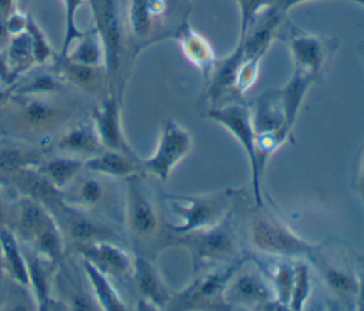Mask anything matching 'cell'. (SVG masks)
I'll return each instance as SVG.
<instances>
[{
	"instance_id": "4dcf8cb0",
	"label": "cell",
	"mask_w": 364,
	"mask_h": 311,
	"mask_svg": "<svg viewBox=\"0 0 364 311\" xmlns=\"http://www.w3.org/2000/svg\"><path fill=\"white\" fill-rule=\"evenodd\" d=\"M28 270V285H31L38 310H47L50 305V278L48 270L44 266L43 257L36 254L34 257L26 258Z\"/></svg>"
},
{
	"instance_id": "e575fe53",
	"label": "cell",
	"mask_w": 364,
	"mask_h": 311,
	"mask_svg": "<svg viewBox=\"0 0 364 311\" xmlns=\"http://www.w3.org/2000/svg\"><path fill=\"white\" fill-rule=\"evenodd\" d=\"M64 6V36H63V47L60 57H65L71 48V44L80 40L84 33L80 31L75 26V14L82 0H63Z\"/></svg>"
},
{
	"instance_id": "9a60e30c",
	"label": "cell",
	"mask_w": 364,
	"mask_h": 311,
	"mask_svg": "<svg viewBox=\"0 0 364 311\" xmlns=\"http://www.w3.org/2000/svg\"><path fill=\"white\" fill-rule=\"evenodd\" d=\"M11 99L17 105V116L30 129L51 126L65 118L63 108L57 107L43 95H16Z\"/></svg>"
},
{
	"instance_id": "1f68e13d",
	"label": "cell",
	"mask_w": 364,
	"mask_h": 311,
	"mask_svg": "<svg viewBox=\"0 0 364 311\" xmlns=\"http://www.w3.org/2000/svg\"><path fill=\"white\" fill-rule=\"evenodd\" d=\"M294 274H293V285L289 308L290 310H303L311 295L313 283L310 275L309 264L304 261H293Z\"/></svg>"
},
{
	"instance_id": "681fc988",
	"label": "cell",
	"mask_w": 364,
	"mask_h": 311,
	"mask_svg": "<svg viewBox=\"0 0 364 311\" xmlns=\"http://www.w3.org/2000/svg\"><path fill=\"white\" fill-rule=\"evenodd\" d=\"M0 84H1V82H0ZM1 85H3V84H1Z\"/></svg>"
},
{
	"instance_id": "60d3db41",
	"label": "cell",
	"mask_w": 364,
	"mask_h": 311,
	"mask_svg": "<svg viewBox=\"0 0 364 311\" xmlns=\"http://www.w3.org/2000/svg\"><path fill=\"white\" fill-rule=\"evenodd\" d=\"M0 82L3 85H11L16 82V78L13 77V74L10 71L4 51H0Z\"/></svg>"
},
{
	"instance_id": "4fadbf2b",
	"label": "cell",
	"mask_w": 364,
	"mask_h": 311,
	"mask_svg": "<svg viewBox=\"0 0 364 311\" xmlns=\"http://www.w3.org/2000/svg\"><path fill=\"white\" fill-rule=\"evenodd\" d=\"M132 274L141 301L144 302L142 307L155 310L168 308L173 291L165 284L159 270L151 258L138 253L134 258Z\"/></svg>"
},
{
	"instance_id": "74e56055",
	"label": "cell",
	"mask_w": 364,
	"mask_h": 311,
	"mask_svg": "<svg viewBox=\"0 0 364 311\" xmlns=\"http://www.w3.org/2000/svg\"><path fill=\"white\" fill-rule=\"evenodd\" d=\"M276 0H236L239 7V38L243 37L253 20Z\"/></svg>"
},
{
	"instance_id": "8d00e7d4",
	"label": "cell",
	"mask_w": 364,
	"mask_h": 311,
	"mask_svg": "<svg viewBox=\"0 0 364 311\" xmlns=\"http://www.w3.org/2000/svg\"><path fill=\"white\" fill-rule=\"evenodd\" d=\"M104 197H105L104 183L95 178H87L80 183L75 192L74 203L82 207H94L100 204L104 200Z\"/></svg>"
},
{
	"instance_id": "9c48e42d",
	"label": "cell",
	"mask_w": 364,
	"mask_h": 311,
	"mask_svg": "<svg viewBox=\"0 0 364 311\" xmlns=\"http://www.w3.org/2000/svg\"><path fill=\"white\" fill-rule=\"evenodd\" d=\"M193 145L191 132L179 122L168 118L162 122L155 151L151 156L141 159L142 172L166 182L182 159L188 156Z\"/></svg>"
},
{
	"instance_id": "ab89813d",
	"label": "cell",
	"mask_w": 364,
	"mask_h": 311,
	"mask_svg": "<svg viewBox=\"0 0 364 311\" xmlns=\"http://www.w3.org/2000/svg\"><path fill=\"white\" fill-rule=\"evenodd\" d=\"M26 23H27V14H21V13H11L7 20H6V28H7V33L10 36H14V34H18L21 31L26 30Z\"/></svg>"
},
{
	"instance_id": "3957f363",
	"label": "cell",
	"mask_w": 364,
	"mask_h": 311,
	"mask_svg": "<svg viewBox=\"0 0 364 311\" xmlns=\"http://www.w3.org/2000/svg\"><path fill=\"white\" fill-rule=\"evenodd\" d=\"M236 197L237 190L233 189L191 196L165 195L171 210L181 219V223H168L166 227L171 234H182L216 226L236 209Z\"/></svg>"
},
{
	"instance_id": "52a82bcc",
	"label": "cell",
	"mask_w": 364,
	"mask_h": 311,
	"mask_svg": "<svg viewBox=\"0 0 364 311\" xmlns=\"http://www.w3.org/2000/svg\"><path fill=\"white\" fill-rule=\"evenodd\" d=\"M245 257V253L228 263L215 268L195 274V278L179 291H173L168 310H208L226 308L222 294L230 275Z\"/></svg>"
},
{
	"instance_id": "ffe728a7",
	"label": "cell",
	"mask_w": 364,
	"mask_h": 311,
	"mask_svg": "<svg viewBox=\"0 0 364 311\" xmlns=\"http://www.w3.org/2000/svg\"><path fill=\"white\" fill-rule=\"evenodd\" d=\"M82 268L90 280V284L92 285L97 307L107 310V311H122L127 310V304L122 301L117 290L112 287L109 280L107 278V274L98 270L94 264H91L88 260L82 258Z\"/></svg>"
},
{
	"instance_id": "2e32d148",
	"label": "cell",
	"mask_w": 364,
	"mask_h": 311,
	"mask_svg": "<svg viewBox=\"0 0 364 311\" xmlns=\"http://www.w3.org/2000/svg\"><path fill=\"white\" fill-rule=\"evenodd\" d=\"M178 40L181 50L185 58L198 70L200 74L208 78L218 61L213 47L210 43L195 28H192L186 21H183L173 33Z\"/></svg>"
},
{
	"instance_id": "30bf717a",
	"label": "cell",
	"mask_w": 364,
	"mask_h": 311,
	"mask_svg": "<svg viewBox=\"0 0 364 311\" xmlns=\"http://www.w3.org/2000/svg\"><path fill=\"white\" fill-rule=\"evenodd\" d=\"M97 31L104 50V71L109 81L118 74L124 50V26L119 0H88Z\"/></svg>"
},
{
	"instance_id": "6da1fadb",
	"label": "cell",
	"mask_w": 364,
	"mask_h": 311,
	"mask_svg": "<svg viewBox=\"0 0 364 311\" xmlns=\"http://www.w3.org/2000/svg\"><path fill=\"white\" fill-rule=\"evenodd\" d=\"M168 246H181L189 253L193 274L239 258L243 253L236 223V209L216 226L182 234L169 233Z\"/></svg>"
},
{
	"instance_id": "bcb514c9",
	"label": "cell",
	"mask_w": 364,
	"mask_h": 311,
	"mask_svg": "<svg viewBox=\"0 0 364 311\" xmlns=\"http://www.w3.org/2000/svg\"><path fill=\"white\" fill-rule=\"evenodd\" d=\"M3 222H4V206H3V199L0 193V229H3Z\"/></svg>"
},
{
	"instance_id": "277c9868",
	"label": "cell",
	"mask_w": 364,
	"mask_h": 311,
	"mask_svg": "<svg viewBox=\"0 0 364 311\" xmlns=\"http://www.w3.org/2000/svg\"><path fill=\"white\" fill-rule=\"evenodd\" d=\"M279 36L289 47L293 74L306 77L314 84L321 81L337 50V41L331 37L300 30L289 20H284Z\"/></svg>"
},
{
	"instance_id": "7402d4cb",
	"label": "cell",
	"mask_w": 364,
	"mask_h": 311,
	"mask_svg": "<svg viewBox=\"0 0 364 311\" xmlns=\"http://www.w3.org/2000/svg\"><path fill=\"white\" fill-rule=\"evenodd\" d=\"M63 152L78 153V155H97L104 151L102 145L98 141V136L94 131L92 124H81L70 131H67L55 143ZM88 156V158H90Z\"/></svg>"
},
{
	"instance_id": "7bdbcfd3",
	"label": "cell",
	"mask_w": 364,
	"mask_h": 311,
	"mask_svg": "<svg viewBox=\"0 0 364 311\" xmlns=\"http://www.w3.org/2000/svg\"><path fill=\"white\" fill-rule=\"evenodd\" d=\"M14 13L13 0H0V20L6 23L7 17Z\"/></svg>"
},
{
	"instance_id": "d590c367",
	"label": "cell",
	"mask_w": 364,
	"mask_h": 311,
	"mask_svg": "<svg viewBox=\"0 0 364 311\" xmlns=\"http://www.w3.org/2000/svg\"><path fill=\"white\" fill-rule=\"evenodd\" d=\"M26 31L30 36L36 64H40V65L46 64L51 58L53 50H51V45L48 44V40H47L46 34L43 33L40 26L36 23V20L30 14H27Z\"/></svg>"
},
{
	"instance_id": "8fae6325",
	"label": "cell",
	"mask_w": 364,
	"mask_h": 311,
	"mask_svg": "<svg viewBox=\"0 0 364 311\" xmlns=\"http://www.w3.org/2000/svg\"><path fill=\"white\" fill-rule=\"evenodd\" d=\"M125 220L131 237L136 241H152L159 236V213L141 173L127 178Z\"/></svg>"
},
{
	"instance_id": "d6a6232c",
	"label": "cell",
	"mask_w": 364,
	"mask_h": 311,
	"mask_svg": "<svg viewBox=\"0 0 364 311\" xmlns=\"http://www.w3.org/2000/svg\"><path fill=\"white\" fill-rule=\"evenodd\" d=\"M33 162L21 148L3 145L0 146V180H11L23 168L31 166Z\"/></svg>"
},
{
	"instance_id": "4316f807",
	"label": "cell",
	"mask_w": 364,
	"mask_h": 311,
	"mask_svg": "<svg viewBox=\"0 0 364 311\" xmlns=\"http://www.w3.org/2000/svg\"><path fill=\"white\" fill-rule=\"evenodd\" d=\"M50 217L51 216L41 203L23 195L18 206V230L26 240L31 241Z\"/></svg>"
},
{
	"instance_id": "603a6c76",
	"label": "cell",
	"mask_w": 364,
	"mask_h": 311,
	"mask_svg": "<svg viewBox=\"0 0 364 311\" xmlns=\"http://www.w3.org/2000/svg\"><path fill=\"white\" fill-rule=\"evenodd\" d=\"M67 226H68V233L73 240L78 241L80 244H87L92 241H100V240H112L115 239V233H112L108 227L100 224L98 222L85 217L75 212L74 209L67 207Z\"/></svg>"
},
{
	"instance_id": "ac0fdd59",
	"label": "cell",
	"mask_w": 364,
	"mask_h": 311,
	"mask_svg": "<svg viewBox=\"0 0 364 311\" xmlns=\"http://www.w3.org/2000/svg\"><path fill=\"white\" fill-rule=\"evenodd\" d=\"M13 183L23 192L24 196L34 199L36 202L46 206H61L64 204L61 190L57 189L40 170L38 168L26 166L13 179Z\"/></svg>"
},
{
	"instance_id": "d6986e66",
	"label": "cell",
	"mask_w": 364,
	"mask_h": 311,
	"mask_svg": "<svg viewBox=\"0 0 364 311\" xmlns=\"http://www.w3.org/2000/svg\"><path fill=\"white\" fill-rule=\"evenodd\" d=\"M84 169L101 176L124 179L142 173L141 159H134L125 153L108 149L84 159Z\"/></svg>"
},
{
	"instance_id": "7c38bea8",
	"label": "cell",
	"mask_w": 364,
	"mask_h": 311,
	"mask_svg": "<svg viewBox=\"0 0 364 311\" xmlns=\"http://www.w3.org/2000/svg\"><path fill=\"white\" fill-rule=\"evenodd\" d=\"M92 126L104 149L125 153L134 159H139L128 143L121 122V107L117 95L111 92L92 111Z\"/></svg>"
},
{
	"instance_id": "d4e9b609",
	"label": "cell",
	"mask_w": 364,
	"mask_h": 311,
	"mask_svg": "<svg viewBox=\"0 0 364 311\" xmlns=\"http://www.w3.org/2000/svg\"><path fill=\"white\" fill-rule=\"evenodd\" d=\"M4 53L10 71L16 80L36 64L30 36L26 30L18 34L10 36Z\"/></svg>"
},
{
	"instance_id": "cb8c5ba5",
	"label": "cell",
	"mask_w": 364,
	"mask_h": 311,
	"mask_svg": "<svg viewBox=\"0 0 364 311\" xmlns=\"http://www.w3.org/2000/svg\"><path fill=\"white\" fill-rule=\"evenodd\" d=\"M84 169V159L60 156L43 162L38 170L60 190L67 187Z\"/></svg>"
},
{
	"instance_id": "836d02e7",
	"label": "cell",
	"mask_w": 364,
	"mask_h": 311,
	"mask_svg": "<svg viewBox=\"0 0 364 311\" xmlns=\"http://www.w3.org/2000/svg\"><path fill=\"white\" fill-rule=\"evenodd\" d=\"M64 81L53 74H38L26 82H14L16 95H48L63 91Z\"/></svg>"
},
{
	"instance_id": "f35d334b",
	"label": "cell",
	"mask_w": 364,
	"mask_h": 311,
	"mask_svg": "<svg viewBox=\"0 0 364 311\" xmlns=\"http://www.w3.org/2000/svg\"><path fill=\"white\" fill-rule=\"evenodd\" d=\"M351 186H353L354 193L357 195V197L360 199V202L364 207V142L361 143V146L357 152L354 170H353Z\"/></svg>"
},
{
	"instance_id": "f546056e",
	"label": "cell",
	"mask_w": 364,
	"mask_h": 311,
	"mask_svg": "<svg viewBox=\"0 0 364 311\" xmlns=\"http://www.w3.org/2000/svg\"><path fill=\"white\" fill-rule=\"evenodd\" d=\"M65 58L91 67H101L104 65V50L100 41L97 31L92 28L88 33L77 40V44L73 50H70Z\"/></svg>"
},
{
	"instance_id": "e0dca14e",
	"label": "cell",
	"mask_w": 364,
	"mask_h": 311,
	"mask_svg": "<svg viewBox=\"0 0 364 311\" xmlns=\"http://www.w3.org/2000/svg\"><path fill=\"white\" fill-rule=\"evenodd\" d=\"M168 10V0H129L128 27L134 37L145 40L159 27Z\"/></svg>"
},
{
	"instance_id": "484cf974",
	"label": "cell",
	"mask_w": 364,
	"mask_h": 311,
	"mask_svg": "<svg viewBox=\"0 0 364 311\" xmlns=\"http://www.w3.org/2000/svg\"><path fill=\"white\" fill-rule=\"evenodd\" d=\"M36 253L51 264H58L64 256V241L58 226L53 217L33 237Z\"/></svg>"
},
{
	"instance_id": "b9f144b4",
	"label": "cell",
	"mask_w": 364,
	"mask_h": 311,
	"mask_svg": "<svg viewBox=\"0 0 364 311\" xmlns=\"http://www.w3.org/2000/svg\"><path fill=\"white\" fill-rule=\"evenodd\" d=\"M13 94H14V84L3 85L0 88V108H3L4 105H7L10 102Z\"/></svg>"
},
{
	"instance_id": "f1b7e54d",
	"label": "cell",
	"mask_w": 364,
	"mask_h": 311,
	"mask_svg": "<svg viewBox=\"0 0 364 311\" xmlns=\"http://www.w3.org/2000/svg\"><path fill=\"white\" fill-rule=\"evenodd\" d=\"M58 70H60V75L65 81L71 82L73 85H75L81 89L92 91L100 84V70H101V67L84 65V64L71 61L65 57H60Z\"/></svg>"
},
{
	"instance_id": "44dd1931",
	"label": "cell",
	"mask_w": 364,
	"mask_h": 311,
	"mask_svg": "<svg viewBox=\"0 0 364 311\" xmlns=\"http://www.w3.org/2000/svg\"><path fill=\"white\" fill-rule=\"evenodd\" d=\"M0 253L3 257L4 268L21 285H28L27 260L20 249L18 240L13 231L3 227L0 229Z\"/></svg>"
},
{
	"instance_id": "83f0119b",
	"label": "cell",
	"mask_w": 364,
	"mask_h": 311,
	"mask_svg": "<svg viewBox=\"0 0 364 311\" xmlns=\"http://www.w3.org/2000/svg\"><path fill=\"white\" fill-rule=\"evenodd\" d=\"M274 291L276 308H289L294 267L289 258L277 260L270 270L264 268Z\"/></svg>"
},
{
	"instance_id": "5b68a950",
	"label": "cell",
	"mask_w": 364,
	"mask_h": 311,
	"mask_svg": "<svg viewBox=\"0 0 364 311\" xmlns=\"http://www.w3.org/2000/svg\"><path fill=\"white\" fill-rule=\"evenodd\" d=\"M205 118L222 125L242 146L250 166V182L257 207L264 206L262 197V173L256 153V131L252 119V108L239 99L209 107L205 111Z\"/></svg>"
},
{
	"instance_id": "7dc6e473",
	"label": "cell",
	"mask_w": 364,
	"mask_h": 311,
	"mask_svg": "<svg viewBox=\"0 0 364 311\" xmlns=\"http://www.w3.org/2000/svg\"><path fill=\"white\" fill-rule=\"evenodd\" d=\"M346 1H351V3H355V4L361 6V7H364V0H346Z\"/></svg>"
},
{
	"instance_id": "8992f818",
	"label": "cell",
	"mask_w": 364,
	"mask_h": 311,
	"mask_svg": "<svg viewBox=\"0 0 364 311\" xmlns=\"http://www.w3.org/2000/svg\"><path fill=\"white\" fill-rule=\"evenodd\" d=\"M226 308H276L274 291L264 267L252 254H245L222 294Z\"/></svg>"
},
{
	"instance_id": "ba28073f",
	"label": "cell",
	"mask_w": 364,
	"mask_h": 311,
	"mask_svg": "<svg viewBox=\"0 0 364 311\" xmlns=\"http://www.w3.org/2000/svg\"><path fill=\"white\" fill-rule=\"evenodd\" d=\"M316 267L324 285L331 294L348 307H355L360 290L357 273L346 256L328 243L317 244L307 257Z\"/></svg>"
},
{
	"instance_id": "c3c4849f",
	"label": "cell",
	"mask_w": 364,
	"mask_h": 311,
	"mask_svg": "<svg viewBox=\"0 0 364 311\" xmlns=\"http://www.w3.org/2000/svg\"><path fill=\"white\" fill-rule=\"evenodd\" d=\"M4 268V263H3V257H1V253H0V270Z\"/></svg>"
},
{
	"instance_id": "f6af8a7d",
	"label": "cell",
	"mask_w": 364,
	"mask_h": 311,
	"mask_svg": "<svg viewBox=\"0 0 364 311\" xmlns=\"http://www.w3.org/2000/svg\"><path fill=\"white\" fill-rule=\"evenodd\" d=\"M357 53H358V55H360V58H361V61L364 64V40L357 44Z\"/></svg>"
},
{
	"instance_id": "7a4b0ae2",
	"label": "cell",
	"mask_w": 364,
	"mask_h": 311,
	"mask_svg": "<svg viewBox=\"0 0 364 311\" xmlns=\"http://www.w3.org/2000/svg\"><path fill=\"white\" fill-rule=\"evenodd\" d=\"M247 239L259 253L277 258L309 257L317 244L294 233L280 217L264 206L255 207L247 219Z\"/></svg>"
},
{
	"instance_id": "ee69618b",
	"label": "cell",
	"mask_w": 364,
	"mask_h": 311,
	"mask_svg": "<svg viewBox=\"0 0 364 311\" xmlns=\"http://www.w3.org/2000/svg\"><path fill=\"white\" fill-rule=\"evenodd\" d=\"M9 33H7V28H6V24L3 21H0V50L1 48H6L7 43H9Z\"/></svg>"
},
{
	"instance_id": "5bb4252c",
	"label": "cell",
	"mask_w": 364,
	"mask_h": 311,
	"mask_svg": "<svg viewBox=\"0 0 364 311\" xmlns=\"http://www.w3.org/2000/svg\"><path fill=\"white\" fill-rule=\"evenodd\" d=\"M84 260H88L107 275H125L132 273L134 260L129 254L109 240H100L80 246Z\"/></svg>"
}]
</instances>
